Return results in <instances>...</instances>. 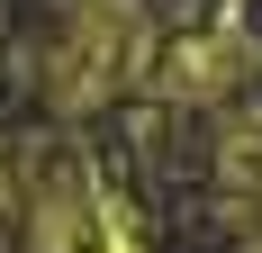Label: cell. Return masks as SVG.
Instances as JSON below:
<instances>
[{"label": "cell", "instance_id": "obj_1", "mask_svg": "<svg viewBox=\"0 0 262 253\" xmlns=\"http://www.w3.org/2000/svg\"><path fill=\"white\" fill-rule=\"evenodd\" d=\"M145 54H154V36H145L136 0H63V18L46 36V100L81 118L108 91H127L145 73Z\"/></svg>", "mask_w": 262, "mask_h": 253}, {"label": "cell", "instance_id": "obj_2", "mask_svg": "<svg viewBox=\"0 0 262 253\" xmlns=\"http://www.w3.org/2000/svg\"><path fill=\"white\" fill-rule=\"evenodd\" d=\"M91 217H100V253H136V217H127V199H91Z\"/></svg>", "mask_w": 262, "mask_h": 253}, {"label": "cell", "instance_id": "obj_3", "mask_svg": "<svg viewBox=\"0 0 262 253\" xmlns=\"http://www.w3.org/2000/svg\"><path fill=\"white\" fill-rule=\"evenodd\" d=\"M18 208H27V181H18V163L0 154V253H9V226H18Z\"/></svg>", "mask_w": 262, "mask_h": 253}]
</instances>
